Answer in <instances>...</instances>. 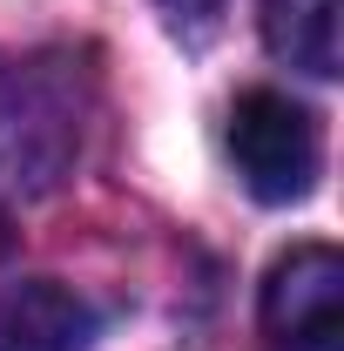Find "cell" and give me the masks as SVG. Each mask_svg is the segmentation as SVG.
I'll use <instances>...</instances> for the list:
<instances>
[{
	"instance_id": "obj_5",
	"label": "cell",
	"mask_w": 344,
	"mask_h": 351,
	"mask_svg": "<svg viewBox=\"0 0 344 351\" xmlns=\"http://www.w3.org/2000/svg\"><path fill=\"white\" fill-rule=\"evenodd\" d=\"M7 243H14V237H7V223H0V250H7Z\"/></svg>"
},
{
	"instance_id": "obj_1",
	"label": "cell",
	"mask_w": 344,
	"mask_h": 351,
	"mask_svg": "<svg viewBox=\"0 0 344 351\" xmlns=\"http://www.w3.org/2000/svg\"><path fill=\"white\" fill-rule=\"evenodd\" d=\"M230 162L257 203H304L324 169L317 115L277 88H243L230 101Z\"/></svg>"
},
{
	"instance_id": "obj_3",
	"label": "cell",
	"mask_w": 344,
	"mask_h": 351,
	"mask_svg": "<svg viewBox=\"0 0 344 351\" xmlns=\"http://www.w3.org/2000/svg\"><path fill=\"white\" fill-rule=\"evenodd\" d=\"M88 338H95V311L54 277L14 284L0 298V351H88Z\"/></svg>"
},
{
	"instance_id": "obj_4",
	"label": "cell",
	"mask_w": 344,
	"mask_h": 351,
	"mask_svg": "<svg viewBox=\"0 0 344 351\" xmlns=\"http://www.w3.org/2000/svg\"><path fill=\"white\" fill-rule=\"evenodd\" d=\"M263 47L304 75L331 82L344 61V0H263Z\"/></svg>"
},
{
	"instance_id": "obj_2",
	"label": "cell",
	"mask_w": 344,
	"mask_h": 351,
	"mask_svg": "<svg viewBox=\"0 0 344 351\" xmlns=\"http://www.w3.org/2000/svg\"><path fill=\"white\" fill-rule=\"evenodd\" d=\"M270 351H344V257L331 243H291L263 277Z\"/></svg>"
}]
</instances>
